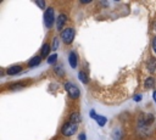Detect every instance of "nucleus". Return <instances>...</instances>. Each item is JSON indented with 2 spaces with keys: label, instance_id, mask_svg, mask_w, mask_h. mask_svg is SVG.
Wrapping results in <instances>:
<instances>
[{
  "label": "nucleus",
  "instance_id": "obj_2",
  "mask_svg": "<svg viewBox=\"0 0 156 140\" xmlns=\"http://www.w3.org/2000/svg\"><path fill=\"white\" fill-rule=\"evenodd\" d=\"M55 15H54V7H48L44 12V24L48 29H50L52 26H54V22H55Z\"/></svg>",
  "mask_w": 156,
  "mask_h": 140
},
{
  "label": "nucleus",
  "instance_id": "obj_18",
  "mask_svg": "<svg viewBox=\"0 0 156 140\" xmlns=\"http://www.w3.org/2000/svg\"><path fill=\"white\" fill-rule=\"evenodd\" d=\"M58 45H60V39H58V37H54V39H52V50L54 51H56L57 49H58Z\"/></svg>",
  "mask_w": 156,
  "mask_h": 140
},
{
  "label": "nucleus",
  "instance_id": "obj_15",
  "mask_svg": "<svg viewBox=\"0 0 156 140\" xmlns=\"http://www.w3.org/2000/svg\"><path fill=\"white\" fill-rule=\"evenodd\" d=\"M78 78H79V80H80L83 84H87V83L89 82V78H88L87 73L83 72V71H79V72H78Z\"/></svg>",
  "mask_w": 156,
  "mask_h": 140
},
{
  "label": "nucleus",
  "instance_id": "obj_21",
  "mask_svg": "<svg viewBox=\"0 0 156 140\" xmlns=\"http://www.w3.org/2000/svg\"><path fill=\"white\" fill-rule=\"evenodd\" d=\"M151 47H152L154 54L156 55V37H154V39H152V41H151Z\"/></svg>",
  "mask_w": 156,
  "mask_h": 140
},
{
  "label": "nucleus",
  "instance_id": "obj_25",
  "mask_svg": "<svg viewBox=\"0 0 156 140\" xmlns=\"http://www.w3.org/2000/svg\"><path fill=\"white\" fill-rule=\"evenodd\" d=\"M152 99H154V101H155V103H156V90L152 91Z\"/></svg>",
  "mask_w": 156,
  "mask_h": 140
},
{
  "label": "nucleus",
  "instance_id": "obj_8",
  "mask_svg": "<svg viewBox=\"0 0 156 140\" xmlns=\"http://www.w3.org/2000/svg\"><path fill=\"white\" fill-rule=\"evenodd\" d=\"M50 50H52L51 49V46H50V44L49 43H44L43 44V46H41V50H40V56L41 57H49L50 55Z\"/></svg>",
  "mask_w": 156,
  "mask_h": 140
},
{
  "label": "nucleus",
  "instance_id": "obj_12",
  "mask_svg": "<svg viewBox=\"0 0 156 140\" xmlns=\"http://www.w3.org/2000/svg\"><path fill=\"white\" fill-rule=\"evenodd\" d=\"M69 122H73V123H76V124H78L79 122H80V114L78 113V112H72L71 114H69V119H68Z\"/></svg>",
  "mask_w": 156,
  "mask_h": 140
},
{
  "label": "nucleus",
  "instance_id": "obj_16",
  "mask_svg": "<svg viewBox=\"0 0 156 140\" xmlns=\"http://www.w3.org/2000/svg\"><path fill=\"white\" fill-rule=\"evenodd\" d=\"M143 118H144V122H145L147 125H150V124L155 121V117H154V114H151V113H146V114H144Z\"/></svg>",
  "mask_w": 156,
  "mask_h": 140
},
{
  "label": "nucleus",
  "instance_id": "obj_7",
  "mask_svg": "<svg viewBox=\"0 0 156 140\" xmlns=\"http://www.w3.org/2000/svg\"><path fill=\"white\" fill-rule=\"evenodd\" d=\"M22 71V66L21 65H13V66H10L7 69H6V73L9 75H15L17 73H20Z\"/></svg>",
  "mask_w": 156,
  "mask_h": 140
},
{
  "label": "nucleus",
  "instance_id": "obj_9",
  "mask_svg": "<svg viewBox=\"0 0 156 140\" xmlns=\"http://www.w3.org/2000/svg\"><path fill=\"white\" fill-rule=\"evenodd\" d=\"M146 66H147V69H149L151 73L156 72V58L150 57L149 61H147V63H146Z\"/></svg>",
  "mask_w": 156,
  "mask_h": 140
},
{
  "label": "nucleus",
  "instance_id": "obj_20",
  "mask_svg": "<svg viewBox=\"0 0 156 140\" xmlns=\"http://www.w3.org/2000/svg\"><path fill=\"white\" fill-rule=\"evenodd\" d=\"M55 73L58 75V77H63V69H62V67H55Z\"/></svg>",
  "mask_w": 156,
  "mask_h": 140
},
{
  "label": "nucleus",
  "instance_id": "obj_23",
  "mask_svg": "<svg viewBox=\"0 0 156 140\" xmlns=\"http://www.w3.org/2000/svg\"><path fill=\"white\" fill-rule=\"evenodd\" d=\"M87 138H85V134L84 133H80L79 135H78V140H85Z\"/></svg>",
  "mask_w": 156,
  "mask_h": 140
},
{
  "label": "nucleus",
  "instance_id": "obj_6",
  "mask_svg": "<svg viewBox=\"0 0 156 140\" xmlns=\"http://www.w3.org/2000/svg\"><path fill=\"white\" fill-rule=\"evenodd\" d=\"M68 62H69V66L72 68H77V66H78V56H77V54L74 51H71L68 54Z\"/></svg>",
  "mask_w": 156,
  "mask_h": 140
},
{
  "label": "nucleus",
  "instance_id": "obj_17",
  "mask_svg": "<svg viewBox=\"0 0 156 140\" xmlns=\"http://www.w3.org/2000/svg\"><path fill=\"white\" fill-rule=\"evenodd\" d=\"M26 85H27V83H26V82L13 83V84H11V85H10V89H11V90H17V89H22V88H24Z\"/></svg>",
  "mask_w": 156,
  "mask_h": 140
},
{
  "label": "nucleus",
  "instance_id": "obj_22",
  "mask_svg": "<svg viewBox=\"0 0 156 140\" xmlns=\"http://www.w3.org/2000/svg\"><path fill=\"white\" fill-rule=\"evenodd\" d=\"M35 4L40 7V9H45V2L44 1H41V0H35ZM46 10V9H45Z\"/></svg>",
  "mask_w": 156,
  "mask_h": 140
},
{
  "label": "nucleus",
  "instance_id": "obj_14",
  "mask_svg": "<svg viewBox=\"0 0 156 140\" xmlns=\"http://www.w3.org/2000/svg\"><path fill=\"white\" fill-rule=\"evenodd\" d=\"M144 86H145V89H152V88L155 86V79H154L152 77L146 78V80H145V83H144Z\"/></svg>",
  "mask_w": 156,
  "mask_h": 140
},
{
  "label": "nucleus",
  "instance_id": "obj_3",
  "mask_svg": "<svg viewBox=\"0 0 156 140\" xmlns=\"http://www.w3.org/2000/svg\"><path fill=\"white\" fill-rule=\"evenodd\" d=\"M65 89H66L68 96H69L71 99H73V100L78 99L79 95H80L79 88H78L77 85H74L72 82H66V83H65Z\"/></svg>",
  "mask_w": 156,
  "mask_h": 140
},
{
  "label": "nucleus",
  "instance_id": "obj_11",
  "mask_svg": "<svg viewBox=\"0 0 156 140\" xmlns=\"http://www.w3.org/2000/svg\"><path fill=\"white\" fill-rule=\"evenodd\" d=\"M112 139L113 140H121L122 139V130L119 127H116L112 131Z\"/></svg>",
  "mask_w": 156,
  "mask_h": 140
},
{
  "label": "nucleus",
  "instance_id": "obj_19",
  "mask_svg": "<svg viewBox=\"0 0 156 140\" xmlns=\"http://www.w3.org/2000/svg\"><path fill=\"white\" fill-rule=\"evenodd\" d=\"M56 61H57V54H52V55H50L49 58H48V63H49V65H54Z\"/></svg>",
  "mask_w": 156,
  "mask_h": 140
},
{
  "label": "nucleus",
  "instance_id": "obj_1",
  "mask_svg": "<svg viewBox=\"0 0 156 140\" xmlns=\"http://www.w3.org/2000/svg\"><path fill=\"white\" fill-rule=\"evenodd\" d=\"M77 130H78V124H76L73 122H69V121L65 122L62 124V127H61V134L63 136H66V138L74 135L77 133Z\"/></svg>",
  "mask_w": 156,
  "mask_h": 140
},
{
  "label": "nucleus",
  "instance_id": "obj_4",
  "mask_svg": "<svg viewBox=\"0 0 156 140\" xmlns=\"http://www.w3.org/2000/svg\"><path fill=\"white\" fill-rule=\"evenodd\" d=\"M74 35H76V32H74V28L72 27H67L61 32V39L65 44H72Z\"/></svg>",
  "mask_w": 156,
  "mask_h": 140
},
{
  "label": "nucleus",
  "instance_id": "obj_24",
  "mask_svg": "<svg viewBox=\"0 0 156 140\" xmlns=\"http://www.w3.org/2000/svg\"><path fill=\"white\" fill-rule=\"evenodd\" d=\"M134 100H135V101H138V102H139V101H140V100H141V95H135V96H134Z\"/></svg>",
  "mask_w": 156,
  "mask_h": 140
},
{
  "label": "nucleus",
  "instance_id": "obj_13",
  "mask_svg": "<svg viewBox=\"0 0 156 140\" xmlns=\"http://www.w3.org/2000/svg\"><path fill=\"white\" fill-rule=\"evenodd\" d=\"M94 119L96 121V123H98L100 127H104V125L106 124V122H107V117H104V116H100V114H96Z\"/></svg>",
  "mask_w": 156,
  "mask_h": 140
},
{
  "label": "nucleus",
  "instance_id": "obj_10",
  "mask_svg": "<svg viewBox=\"0 0 156 140\" xmlns=\"http://www.w3.org/2000/svg\"><path fill=\"white\" fill-rule=\"evenodd\" d=\"M40 62H41V56H34V57H32V58L28 61V66H29V67H35V66H38Z\"/></svg>",
  "mask_w": 156,
  "mask_h": 140
},
{
  "label": "nucleus",
  "instance_id": "obj_5",
  "mask_svg": "<svg viewBox=\"0 0 156 140\" xmlns=\"http://www.w3.org/2000/svg\"><path fill=\"white\" fill-rule=\"evenodd\" d=\"M66 22H67V16L65 13H60L57 16V18H56V29L62 32L63 30V26H65Z\"/></svg>",
  "mask_w": 156,
  "mask_h": 140
}]
</instances>
